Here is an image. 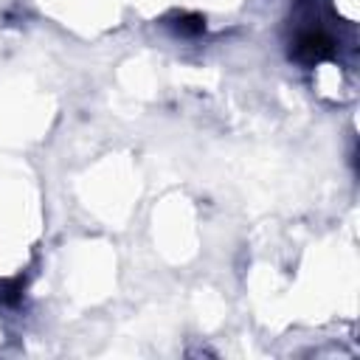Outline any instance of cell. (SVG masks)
<instances>
[{
  "instance_id": "obj_1",
  "label": "cell",
  "mask_w": 360,
  "mask_h": 360,
  "mask_svg": "<svg viewBox=\"0 0 360 360\" xmlns=\"http://www.w3.org/2000/svg\"><path fill=\"white\" fill-rule=\"evenodd\" d=\"M292 53L304 65H318V62H323V59H329L335 53V39L321 28H309V31H301L295 37Z\"/></svg>"
},
{
  "instance_id": "obj_2",
  "label": "cell",
  "mask_w": 360,
  "mask_h": 360,
  "mask_svg": "<svg viewBox=\"0 0 360 360\" xmlns=\"http://www.w3.org/2000/svg\"><path fill=\"white\" fill-rule=\"evenodd\" d=\"M22 290H25L22 276H14V278H0V304L14 307V304L22 298Z\"/></svg>"
},
{
  "instance_id": "obj_3",
  "label": "cell",
  "mask_w": 360,
  "mask_h": 360,
  "mask_svg": "<svg viewBox=\"0 0 360 360\" xmlns=\"http://www.w3.org/2000/svg\"><path fill=\"white\" fill-rule=\"evenodd\" d=\"M177 31L180 34H200V31H205V20L200 14H180L177 17Z\"/></svg>"
}]
</instances>
